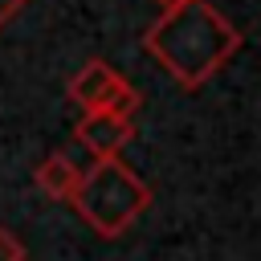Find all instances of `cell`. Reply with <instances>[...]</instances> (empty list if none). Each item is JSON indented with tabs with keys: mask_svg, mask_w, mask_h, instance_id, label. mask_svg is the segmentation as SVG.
Masks as SVG:
<instances>
[{
	"mask_svg": "<svg viewBox=\"0 0 261 261\" xmlns=\"http://www.w3.org/2000/svg\"><path fill=\"white\" fill-rule=\"evenodd\" d=\"M77 208V216L106 241L122 237L147 208H151V188L118 159V155H102L94 159L82 179H77V192L69 200Z\"/></svg>",
	"mask_w": 261,
	"mask_h": 261,
	"instance_id": "obj_2",
	"label": "cell"
},
{
	"mask_svg": "<svg viewBox=\"0 0 261 261\" xmlns=\"http://www.w3.org/2000/svg\"><path fill=\"white\" fill-rule=\"evenodd\" d=\"M155 4H159V8H163V12H167V8H179V4H184V0H155Z\"/></svg>",
	"mask_w": 261,
	"mask_h": 261,
	"instance_id": "obj_8",
	"label": "cell"
},
{
	"mask_svg": "<svg viewBox=\"0 0 261 261\" xmlns=\"http://www.w3.org/2000/svg\"><path fill=\"white\" fill-rule=\"evenodd\" d=\"M130 135H135V122H130L126 114L106 110V106H98V110H82V118L73 122V139H77L94 159H102V155H118V151L130 143Z\"/></svg>",
	"mask_w": 261,
	"mask_h": 261,
	"instance_id": "obj_3",
	"label": "cell"
},
{
	"mask_svg": "<svg viewBox=\"0 0 261 261\" xmlns=\"http://www.w3.org/2000/svg\"><path fill=\"white\" fill-rule=\"evenodd\" d=\"M0 261H29L20 237H16L12 228H4V224H0Z\"/></svg>",
	"mask_w": 261,
	"mask_h": 261,
	"instance_id": "obj_6",
	"label": "cell"
},
{
	"mask_svg": "<svg viewBox=\"0 0 261 261\" xmlns=\"http://www.w3.org/2000/svg\"><path fill=\"white\" fill-rule=\"evenodd\" d=\"M122 86V77H118V69H110L106 61H86L73 77H69V86H65V94H69V102H77L82 110H98V106H106L110 102V94Z\"/></svg>",
	"mask_w": 261,
	"mask_h": 261,
	"instance_id": "obj_4",
	"label": "cell"
},
{
	"mask_svg": "<svg viewBox=\"0 0 261 261\" xmlns=\"http://www.w3.org/2000/svg\"><path fill=\"white\" fill-rule=\"evenodd\" d=\"M143 49L184 90H200L241 49V29L228 16H220L208 0H184L143 33Z\"/></svg>",
	"mask_w": 261,
	"mask_h": 261,
	"instance_id": "obj_1",
	"label": "cell"
},
{
	"mask_svg": "<svg viewBox=\"0 0 261 261\" xmlns=\"http://www.w3.org/2000/svg\"><path fill=\"white\" fill-rule=\"evenodd\" d=\"M77 179H82V167L69 159V155H45L33 184L45 200H57V204H69L73 192H77Z\"/></svg>",
	"mask_w": 261,
	"mask_h": 261,
	"instance_id": "obj_5",
	"label": "cell"
},
{
	"mask_svg": "<svg viewBox=\"0 0 261 261\" xmlns=\"http://www.w3.org/2000/svg\"><path fill=\"white\" fill-rule=\"evenodd\" d=\"M24 4H29V0H0V29H4V24H8V20L24 8Z\"/></svg>",
	"mask_w": 261,
	"mask_h": 261,
	"instance_id": "obj_7",
	"label": "cell"
}]
</instances>
